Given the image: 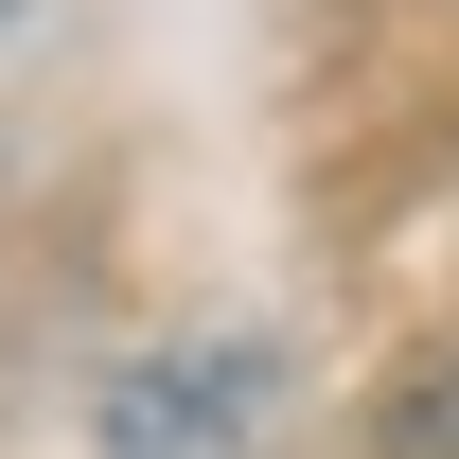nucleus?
<instances>
[{
	"label": "nucleus",
	"instance_id": "nucleus-2",
	"mask_svg": "<svg viewBox=\"0 0 459 459\" xmlns=\"http://www.w3.org/2000/svg\"><path fill=\"white\" fill-rule=\"evenodd\" d=\"M389 442H406V459H459V353L424 371V389H406V424H389Z\"/></svg>",
	"mask_w": 459,
	"mask_h": 459
},
{
	"label": "nucleus",
	"instance_id": "nucleus-1",
	"mask_svg": "<svg viewBox=\"0 0 459 459\" xmlns=\"http://www.w3.org/2000/svg\"><path fill=\"white\" fill-rule=\"evenodd\" d=\"M283 424V353L265 336H142L89 371V442L107 459H247Z\"/></svg>",
	"mask_w": 459,
	"mask_h": 459
},
{
	"label": "nucleus",
	"instance_id": "nucleus-3",
	"mask_svg": "<svg viewBox=\"0 0 459 459\" xmlns=\"http://www.w3.org/2000/svg\"><path fill=\"white\" fill-rule=\"evenodd\" d=\"M0 18H18V0H0Z\"/></svg>",
	"mask_w": 459,
	"mask_h": 459
}]
</instances>
